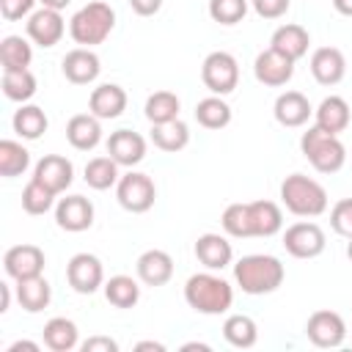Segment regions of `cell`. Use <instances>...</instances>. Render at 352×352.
I'll return each mask as SVG.
<instances>
[{"label":"cell","instance_id":"obj_1","mask_svg":"<svg viewBox=\"0 0 352 352\" xmlns=\"http://www.w3.org/2000/svg\"><path fill=\"white\" fill-rule=\"evenodd\" d=\"M220 226L234 239L250 236H275L283 228V212L275 201H248V204H228L223 209Z\"/></svg>","mask_w":352,"mask_h":352},{"label":"cell","instance_id":"obj_2","mask_svg":"<svg viewBox=\"0 0 352 352\" xmlns=\"http://www.w3.org/2000/svg\"><path fill=\"white\" fill-rule=\"evenodd\" d=\"M184 302L204 316H220L234 305V286L214 270L195 272L184 283Z\"/></svg>","mask_w":352,"mask_h":352},{"label":"cell","instance_id":"obj_3","mask_svg":"<svg viewBox=\"0 0 352 352\" xmlns=\"http://www.w3.org/2000/svg\"><path fill=\"white\" fill-rule=\"evenodd\" d=\"M283 278H286V267L280 264L278 256H270V253H250L234 264L236 286L253 297L272 294L275 289H280Z\"/></svg>","mask_w":352,"mask_h":352},{"label":"cell","instance_id":"obj_4","mask_svg":"<svg viewBox=\"0 0 352 352\" xmlns=\"http://www.w3.org/2000/svg\"><path fill=\"white\" fill-rule=\"evenodd\" d=\"M280 204L297 217H319L327 212V190L305 173H289L280 182Z\"/></svg>","mask_w":352,"mask_h":352},{"label":"cell","instance_id":"obj_5","mask_svg":"<svg viewBox=\"0 0 352 352\" xmlns=\"http://www.w3.org/2000/svg\"><path fill=\"white\" fill-rule=\"evenodd\" d=\"M113 28H116V11L107 3H102V0H94V3L82 6L69 19V36L80 47L102 44L113 33Z\"/></svg>","mask_w":352,"mask_h":352},{"label":"cell","instance_id":"obj_6","mask_svg":"<svg viewBox=\"0 0 352 352\" xmlns=\"http://www.w3.org/2000/svg\"><path fill=\"white\" fill-rule=\"evenodd\" d=\"M300 151L302 157L314 165V170L319 173H338L346 162V148L344 143L338 140V135H330L324 129H319L316 124L308 126L300 138Z\"/></svg>","mask_w":352,"mask_h":352},{"label":"cell","instance_id":"obj_7","mask_svg":"<svg viewBox=\"0 0 352 352\" xmlns=\"http://www.w3.org/2000/svg\"><path fill=\"white\" fill-rule=\"evenodd\" d=\"M201 80L214 96H228L239 85V63H236V58L231 52H226V50L209 52L204 58V66H201Z\"/></svg>","mask_w":352,"mask_h":352},{"label":"cell","instance_id":"obj_8","mask_svg":"<svg viewBox=\"0 0 352 352\" xmlns=\"http://www.w3.org/2000/svg\"><path fill=\"white\" fill-rule=\"evenodd\" d=\"M116 198H118V204H121L126 212L143 214V212H148V209L154 206V201H157V187H154V182H151L148 173L129 170V173H124V176L118 179V184H116Z\"/></svg>","mask_w":352,"mask_h":352},{"label":"cell","instance_id":"obj_9","mask_svg":"<svg viewBox=\"0 0 352 352\" xmlns=\"http://www.w3.org/2000/svg\"><path fill=\"white\" fill-rule=\"evenodd\" d=\"M305 336L314 346L319 349H336L344 344L346 338V322L338 311H330V308H319L308 316L305 322Z\"/></svg>","mask_w":352,"mask_h":352},{"label":"cell","instance_id":"obj_10","mask_svg":"<svg viewBox=\"0 0 352 352\" xmlns=\"http://www.w3.org/2000/svg\"><path fill=\"white\" fill-rule=\"evenodd\" d=\"M324 245H327V236L319 223L300 220L283 231V248L294 258H316L324 253Z\"/></svg>","mask_w":352,"mask_h":352},{"label":"cell","instance_id":"obj_11","mask_svg":"<svg viewBox=\"0 0 352 352\" xmlns=\"http://www.w3.org/2000/svg\"><path fill=\"white\" fill-rule=\"evenodd\" d=\"M66 280L77 294H94L104 286V267L94 253H74L66 264Z\"/></svg>","mask_w":352,"mask_h":352},{"label":"cell","instance_id":"obj_12","mask_svg":"<svg viewBox=\"0 0 352 352\" xmlns=\"http://www.w3.org/2000/svg\"><path fill=\"white\" fill-rule=\"evenodd\" d=\"M25 30H28V38L33 44H38V47H55L63 38V33H66V22H63L60 11L41 6L38 11H33L28 16Z\"/></svg>","mask_w":352,"mask_h":352},{"label":"cell","instance_id":"obj_13","mask_svg":"<svg viewBox=\"0 0 352 352\" xmlns=\"http://www.w3.org/2000/svg\"><path fill=\"white\" fill-rule=\"evenodd\" d=\"M60 72L72 85H91L102 72V60L91 47H74L63 55Z\"/></svg>","mask_w":352,"mask_h":352},{"label":"cell","instance_id":"obj_14","mask_svg":"<svg viewBox=\"0 0 352 352\" xmlns=\"http://www.w3.org/2000/svg\"><path fill=\"white\" fill-rule=\"evenodd\" d=\"M55 223L69 234L88 231L94 226V204L85 195H66L55 204Z\"/></svg>","mask_w":352,"mask_h":352},{"label":"cell","instance_id":"obj_15","mask_svg":"<svg viewBox=\"0 0 352 352\" xmlns=\"http://www.w3.org/2000/svg\"><path fill=\"white\" fill-rule=\"evenodd\" d=\"M44 250L38 245H14L6 250L3 256V267H6V275L14 278V280H22V278H33V275H41L44 272Z\"/></svg>","mask_w":352,"mask_h":352},{"label":"cell","instance_id":"obj_16","mask_svg":"<svg viewBox=\"0 0 352 352\" xmlns=\"http://www.w3.org/2000/svg\"><path fill=\"white\" fill-rule=\"evenodd\" d=\"M253 74H256V80H258L261 85L280 88V85H286V82L292 80V74H294V60L270 47V50H264V52L256 55V60H253Z\"/></svg>","mask_w":352,"mask_h":352},{"label":"cell","instance_id":"obj_17","mask_svg":"<svg viewBox=\"0 0 352 352\" xmlns=\"http://www.w3.org/2000/svg\"><path fill=\"white\" fill-rule=\"evenodd\" d=\"M33 179L41 182L47 190H52L55 195H60L74 182V165L63 154H44L33 168Z\"/></svg>","mask_w":352,"mask_h":352},{"label":"cell","instance_id":"obj_18","mask_svg":"<svg viewBox=\"0 0 352 352\" xmlns=\"http://www.w3.org/2000/svg\"><path fill=\"white\" fill-rule=\"evenodd\" d=\"M311 74L319 85H338L346 74V58L338 47H316L311 52Z\"/></svg>","mask_w":352,"mask_h":352},{"label":"cell","instance_id":"obj_19","mask_svg":"<svg viewBox=\"0 0 352 352\" xmlns=\"http://www.w3.org/2000/svg\"><path fill=\"white\" fill-rule=\"evenodd\" d=\"M272 116H275V121L280 126L297 129V126L308 124V118L314 116V107H311V102H308L305 94H300V91H283L275 99V104H272Z\"/></svg>","mask_w":352,"mask_h":352},{"label":"cell","instance_id":"obj_20","mask_svg":"<svg viewBox=\"0 0 352 352\" xmlns=\"http://www.w3.org/2000/svg\"><path fill=\"white\" fill-rule=\"evenodd\" d=\"M107 154L121 168H135L146 157V138L132 129H116L107 138Z\"/></svg>","mask_w":352,"mask_h":352},{"label":"cell","instance_id":"obj_21","mask_svg":"<svg viewBox=\"0 0 352 352\" xmlns=\"http://www.w3.org/2000/svg\"><path fill=\"white\" fill-rule=\"evenodd\" d=\"M126 110V91L116 82H102L88 96V113H94L99 121L118 118Z\"/></svg>","mask_w":352,"mask_h":352},{"label":"cell","instance_id":"obj_22","mask_svg":"<svg viewBox=\"0 0 352 352\" xmlns=\"http://www.w3.org/2000/svg\"><path fill=\"white\" fill-rule=\"evenodd\" d=\"M195 258L206 270L220 272V270H226L234 261V248H231V242L223 234H212L209 231V234H201L195 239Z\"/></svg>","mask_w":352,"mask_h":352},{"label":"cell","instance_id":"obj_23","mask_svg":"<svg viewBox=\"0 0 352 352\" xmlns=\"http://www.w3.org/2000/svg\"><path fill=\"white\" fill-rule=\"evenodd\" d=\"M135 270H138L140 283L157 289V286H165L173 278V258H170V253H165L160 248H151V250L138 256Z\"/></svg>","mask_w":352,"mask_h":352},{"label":"cell","instance_id":"obj_24","mask_svg":"<svg viewBox=\"0 0 352 352\" xmlns=\"http://www.w3.org/2000/svg\"><path fill=\"white\" fill-rule=\"evenodd\" d=\"M349 121H352L349 102H346L344 96H336V94L324 96V99L319 102V107L314 110V124H316L319 129L330 132V135L344 132V129L349 126Z\"/></svg>","mask_w":352,"mask_h":352},{"label":"cell","instance_id":"obj_25","mask_svg":"<svg viewBox=\"0 0 352 352\" xmlns=\"http://www.w3.org/2000/svg\"><path fill=\"white\" fill-rule=\"evenodd\" d=\"M66 140L77 151H91L102 143V124L94 113H77L66 124Z\"/></svg>","mask_w":352,"mask_h":352},{"label":"cell","instance_id":"obj_26","mask_svg":"<svg viewBox=\"0 0 352 352\" xmlns=\"http://www.w3.org/2000/svg\"><path fill=\"white\" fill-rule=\"evenodd\" d=\"M270 47L297 63V60L308 52V47H311V33H308L302 25H297V22H286V25H280V28L272 33Z\"/></svg>","mask_w":352,"mask_h":352},{"label":"cell","instance_id":"obj_27","mask_svg":"<svg viewBox=\"0 0 352 352\" xmlns=\"http://www.w3.org/2000/svg\"><path fill=\"white\" fill-rule=\"evenodd\" d=\"M14 292H16V302H19L22 311H28V314L44 311V308L50 305V300H52V286L47 283L44 275H33V278L16 280Z\"/></svg>","mask_w":352,"mask_h":352},{"label":"cell","instance_id":"obj_28","mask_svg":"<svg viewBox=\"0 0 352 352\" xmlns=\"http://www.w3.org/2000/svg\"><path fill=\"white\" fill-rule=\"evenodd\" d=\"M41 333H44V346L52 352H72L80 344V330L66 316H52Z\"/></svg>","mask_w":352,"mask_h":352},{"label":"cell","instance_id":"obj_29","mask_svg":"<svg viewBox=\"0 0 352 352\" xmlns=\"http://www.w3.org/2000/svg\"><path fill=\"white\" fill-rule=\"evenodd\" d=\"M151 143L160 151L176 154L190 143V126L182 118H173V121H165V124H151Z\"/></svg>","mask_w":352,"mask_h":352},{"label":"cell","instance_id":"obj_30","mask_svg":"<svg viewBox=\"0 0 352 352\" xmlns=\"http://www.w3.org/2000/svg\"><path fill=\"white\" fill-rule=\"evenodd\" d=\"M11 126H14V132H16L22 140H38V138L47 132L50 118H47V113H44L38 104H22V107L14 113Z\"/></svg>","mask_w":352,"mask_h":352},{"label":"cell","instance_id":"obj_31","mask_svg":"<svg viewBox=\"0 0 352 352\" xmlns=\"http://www.w3.org/2000/svg\"><path fill=\"white\" fill-rule=\"evenodd\" d=\"M223 338L236 349H250L258 341V327L248 314H231L223 322Z\"/></svg>","mask_w":352,"mask_h":352},{"label":"cell","instance_id":"obj_32","mask_svg":"<svg viewBox=\"0 0 352 352\" xmlns=\"http://www.w3.org/2000/svg\"><path fill=\"white\" fill-rule=\"evenodd\" d=\"M195 121L204 129H223L231 124V104L223 96H206L195 104Z\"/></svg>","mask_w":352,"mask_h":352},{"label":"cell","instance_id":"obj_33","mask_svg":"<svg viewBox=\"0 0 352 352\" xmlns=\"http://www.w3.org/2000/svg\"><path fill=\"white\" fill-rule=\"evenodd\" d=\"M104 297L116 308H135L140 300V286L132 275H113L104 280Z\"/></svg>","mask_w":352,"mask_h":352},{"label":"cell","instance_id":"obj_34","mask_svg":"<svg viewBox=\"0 0 352 352\" xmlns=\"http://www.w3.org/2000/svg\"><path fill=\"white\" fill-rule=\"evenodd\" d=\"M0 85H3V94H6V99H11V102H19V104H25L28 99H33V96H36V88H38V82H36V74H33L30 69L3 72V80H0Z\"/></svg>","mask_w":352,"mask_h":352},{"label":"cell","instance_id":"obj_35","mask_svg":"<svg viewBox=\"0 0 352 352\" xmlns=\"http://www.w3.org/2000/svg\"><path fill=\"white\" fill-rule=\"evenodd\" d=\"M28 168H30V151L19 140H11V138L0 140V176L14 179V176H22Z\"/></svg>","mask_w":352,"mask_h":352},{"label":"cell","instance_id":"obj_36","mask_svg":"<svg viewBox=\"0 0 352 352\" xmlns=\"http://www.w3.org/2000/svg\"><path fill=\"white\" fill-rule=\"evenodd\" d=\"M118 162L107 154V157H94L85 162V184L91 190H110L113 184H118Z\"/></svg>","mask_w":352,"mask_h":352},{"label":"cell","instance_id":"obj_37","mask_svg":"<svg viewBox=\"0 0 352 352\" xmlns=\"http://www.w3.org/2000/svg\"><path fill=\"white\" fill-rule=\"evenodd\" d=\"M30 60H33V47L28 44V38H22V36H6L0 41V63H3V72L28 69Z\"/></svg>","mask_w":352,"mask_h":352},{"label":"cell","instance_id":"obj_38","mask_svg":"<svg viewBox=\"0 0 352 352\" xmlns=\"http://www.w3.org/2000/svg\"><path fill=\"white\" fill-rule=\"evenodd\" d=\"M179 107H182V102H179V96L173 91H154L146 99L143 113H146L148 124H165V121L179 118Z\"/></svg>","mask_w":352,"mask_h":352},{"label":"cell","instance_id":"obj_39","mask_svg":"<svg viewBox=\"0 0 352 352\" xmlns=\"http://www.w3.org/2000/svg\"><path fill=\"white\" fill-rule=\"evenodd\" d=\"M52 206H55V192L47 190L41 182H36V179L30 176V182H28L25 190H22V209H25L28 214H47Z\"/></svg>","mask_w":352,"mask_h":352},{"label":"cell","instance_id":"obj_40","mask_svg":"<svg viewBox=\"0 0 352 352\" xmlns=\"http://www.w3.org/2000/svg\"><path fill=\"white\" fill-rule=\"evenodd\" d=\"M250 0H209V16L217 25H236L245 19Z\"/></svg>","mask_w":352,"mask_h":352},{"label":"cell","instance_id":"obj_41","mask_svg":"<svg viewBox=\"0 0 352 352\" xmlns=\"http://www.w3.org/2000/svg\"><path fill=\"white\" fill-rule=\"evenodd\" d=\"M330 226L344 239L352 236V198H341V201L333 204V209H330Z\"/></svg>","mask_w":352,"mask_h":352},{"label":"cell","instance_id":"obj_42","mask_svg":"<svg viewBox=\"0 0 352 352\" xmlns=\"http://www.w3.org/2000/svg\"><path fill=\"white\" fill-rule=\"evenodd\" d=\"M38 0H0V14L6 22H19L33 14V6Z\"/></svg>","mask_w":352,"mask_h":352},{"label":"cell","instance_id":"obj_43","mask_svg":"<svg viewBox=\"0 0 352 352\" xmlns=\"http://www.w3.org/2000/svg\"><path fill=\"white\" fill-rule=\"evenodd\" d=\"M250 6L261 19H280L289 11L292 0H250Z\"/></svg>","mask_w":352,"mask_h":352},{"label":"cell","instance_id":"obj_44","mask_svg":"<svg viewBox=\"0 0 352 352\" xmlns=\"http://www.w3.org/2000/svg\"><path fill=\"white\" fill-rule=\"evenodd\" d=\"M80 349L82 352H118V341H113L110 336H91L88 341H82Z\"/></svg>","mask_w":352,"mask_h":352},{"label":"cell","instance_id":"obj_45","mask_svg":"<svg viewBox=\"0 0 352 352\" xmlns=\"http://www.w3.org/2000/svg\"><path fill=\"white\" fill-rule=\"evenodd\" d=\"M129 8L138 16H154L162 8V0H129Z\"/></svg>","mask_w":352,"mask_h":352},{"label":"cell","instance_id":"obj_46","mask_svg":"<svg viewBox=\"0 0 352 352\" xmlns=\"http://www.w3.org/2000/svg\"><path fill=\"white\" fill-rule=\"evenodd\" d=\"M41 346L36 344V341H14L11 346H8V352H38Z\"/></svg>","mask_w":352,"mask_h":352},{"label":"cell","instance_id":"obj_47","mask_svg":"<svg viewBox=\"0 0 352 352\" xmlns=\"http://www.w3.org/2000/svg\"><path fill=\"white\" fill-rule=\"evenodd\" d=\"M11 305V286L8 283H0V314H6Z\"/></svg>","mask_w":352,"mask_h":352},{"label":"cell","instance_id":"obj_48","mask_svg":"<svg viewBox=\"0 0 352 352\" xmlns=\"http://www.w3.org/2000/svg\"><path fill=\"white\" fill-rule=\"evenodd\" d=\"M135 349H138V352H146V349L165 352V344H160V341H140V344H135Z\"/></svg>","mask_w":352,"mask_h":352},{"label":"cell","instance_id":"obj_49","mask_svg":"<svg viewBox=\"0 0 352 352\" xmlns=\"http://www.w3.org/2000/svg\"><path fill=\"white\" fill-rule=\"evenodd\" d=\"M333 8L341 16H352V0H333Z\"/></svg>","mask_w":352,"mask_h":352},{"label":"cell","instance_id":"obj_50","mask_svg":"<svg viewBox=\"0 0 352 352\" xmlns=\"http://www.w3.org/2000/svg\"><path fill=\"white\" fill-rule=\"evenodd\" d=\"M38 3H41V6H47V8H55V11H63V8H66V6L72 3V0H38Z\"/></svg>","mask_w":352,"mask_h":352},{"label":"cell","instance_id":"obj_51","mask_svg":"<svg viewBox=\"0 0 352 352\" xmlns=\"http://www.w3.org/2000/svg\"><path fill=\"white\" fill-rule=\"evenodd\" d=\"M182 349H184V352H187V349H201V352H209V344H198V341H190V344H184Z\"/></svg>","mask_w":352,"mask_h":352},{"label":"cell","instance_id":"obj_52","mask_svg":"<svg viewBox=\"0 0 352 352\" xmlns=\"http://www.w3.org/2000/svg\"><path fill=\"white\" fill-rule=\"evenodd\" d=\"M346 256H349V261H352V236H349V242H346Z\"/></svg>","mask_w":352,"mask_h":352}]
</instances>
